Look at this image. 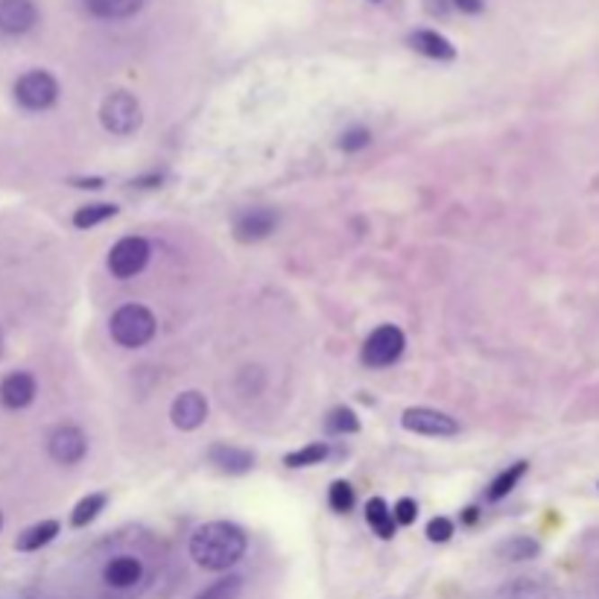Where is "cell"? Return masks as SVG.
<instances>
[{"label": "cell", "instance_id": "cell-1", "mask_svg": "<svg viewBox=\"0 0 599 599\" xmlns=\"http://www.w3.org/2000/svg\"><path fill=\"white\" fill-rule=\"evenodd\" d=\"M246 547H249V538L240 530L237 523L228 521H210L202 523L199 530L191 535V559L196 561L202 570H228L246 556Z\"/></svg>", "mask_w": 599, "mask_h": 599}, {"label": "cell", "instance_id": "cell-2", "mask_svg": "<svg viewBox=\"0 0 599 599\" xmlns=\"http://www.w3.org/2000/svg\"><path fill=\"white\" fill-rule=\"evenodd\" d=\"M112 339L123 348H144L156 336V316L144 304H123L112 313Z\"/></svg>", "mask_w": 599, "mask_h": 599}, {"label": "cell", "instance_id": "cell-3", "mask_svg": "<svg viewBox=\"0 0 599 599\" xmlns=\"http://www.w3.org/2000/svg\"><path fill=\"white\" fill-rule=\"evenodd\" d=\"M100 123L105 132H112L117 138L135 135L140 123H144V112H140V103L135 94L112 91L100 105Z\"/></svg>", "mask_w": 599, "mask_h": 599}, {"label": "cell", "instance_id": "cell-4", "mask_svg": "<svg viewBox=\"0 0 599 599\" xmlns=\"http://www.w3.org/2000/svg\"><path fill=\"white\" fill-rule=\"evenodd\" d=\"M15 100L27 112H47L58 100V82L47 70H27L15 82Z\"/></svg>", "mask_w": 599, "mask_h": 599}, {"label": "cell", "instance_id": "cell-5", "mask_svg": "<svg viewBox=\"0 0 599 599\" xmlns=\"http://www.w3.org/2000/svg\"><path fill=\"white\" fill-rule=\"evenodd\" d=\"M404 331L395 325H380L369 334V339L362 343V362L371 369H386L404 354Z\"/></svg>", "mask_w": 599, "mask_h": 599}, {"label": "cell", "instance_id": "cell-6", "mask_svg": "<svg viewBox=\"0 0 599 599\" xmlns=\"http://www.w3.org/2000/svg\"><path fill=\"white\" fill-rule=\"evenodd\" d=\"M149 243L144 237H135V234H129V237H121L109 252V273L114 278H135L138 273H144V266L149 264Z\"/></svg>", "mask_w": 599, "mask_h": 599}, {"label": "cell", "instance_id": "cell-7", "mask_svg": "<svg viewBox=\"0 0 599 599\" xmlns=\"http://www.w3.org/2000/svg\"><path fill=\"white\" fill-rule=\"evenodd\" d=\"M278 210L269 205H255V208H243L234 214V237L240 243H257L266 240L269 234L278 228Z\"/></svg>", "mask_w": 599, "mask_h": 599}, {"label": "cell", "instance_id": "cell-8", "mask_svg": "<svg viewBox=\"0 0 599 599\" xmlns=\"http://www.w3.org/2000/svg\"><path fill=\"white\" fill-rule=\"evenodd\" d=\"M401 425L409 433H418V436H436V439H448V436H456V433H460L456 418L439 413V409H430V407L407 409V413L401 416Z\"/></svg>", "mask_w": 599, "mask_h": 599}, {"label": "cell", "instance_id": "cell-9", "mask_svg": "<svg viewBox=\"0 0 599 599\" xmlns=\"http://www.w3.org/2000/svg\"><path fill=\"white\" fill-rule=\"evenodd\" d=\"M47 453L53 456L58 465H76L85 460L88 439L76 425H58L50 439H47Z\"/></svg>", "mask_w": 599, "mask_h": 599}, {"label": "cell", "instance_id": "cell-10", "mask_svg": "<svg viewBox=\"0 0 599 599\" xmlns=\"http://www.w3.org/2000/svg\"><path fill=\"white\" fill-rule=\"evenodd\" d=\"M208 418V398L202 392H182L170 407V421L179 430H199Z\"/></svg>", "mask_w": 599, "mask_h": 599}, {"label": "cell", "instance_id": "cell-11", "mask_svg": "<svg viewBox=\"0 0 599 599\" xmlns=\"http://www.w3.org/2000/svg\"><path fill=\"white\" fill-rule=\"evenodd\" d=\"M39 21V6L32 0H0V32L23 35Z\"/></svg>", "mask_w": 599, "mask_h": 599}, {"label": "cell", "instance_id": "cell-12", "mask_svg": "<svg viewBox=\"0 0 599 599\" xmlns=\"http://www.w3.org/2000/svg\"><path fill=\"white\" fill-rule=\"evenodd\" d=\"M208 462L217 468L219 474H231V477H240V474H249L255 468V453L246 451V448H234V444H210L208 448Z\"/></svg>", "mask_w": 599, "mask_h": 599}, {"label": "cell", "instance_id": "cell-13", "mask_svg": "<svg viewBox=\"0 0 599 599\" xmlns=\"http://www.w3.org/2000/svg\"><path fill=\"white\" fill-rule=\"evenodd\" d=\"M35 392H39V383L30 371H12L0 383V404L6 409H23L35 401Z\"/></svg>", "mask_w": 599, "mask_h": 599}, {"label": "cell", "instance_id": "cell-14", "mask_svg": "<svg viewBox=\"0 0 599 599\" xmlns=\"http://www.w3.org/2000/svg\"><path fill=\"white\" fill-rule=\"evenodd\" d=\"M409 47L427 58H439V62H451V58L456 56V47L444 39V35L433 32V30H416L413 35H409Z\"/></svg>", "mask_w": 599, "mask_h": 599}, {"label": "cell", "instance_id": "cell-15", "mask_svg": "<svg viewBox=\"0 0 599 599\" xmlns=\"http://www.w3.org/2000/svg\"><path fill=\"white\" fill-rule=\"evenodd\" d=\"M103 577L112 588H132V585L140 582V577H144V565H140L135 556H117L105 565Z\"/></svg>", "mask_w": 599, "mask_h": 599}, {"label": "cell", "instance_id": "cell-16", "mask_svg": "<svg viewBox=\"0 0 599 599\" xmlns=\"http://www.w3.org/2000/svg\"><path fill=\"white\" fill-rule=\"evenodd\" d=\"M82 4H85V9L94 18L123 21V18L138 15V12L147 6V0H82Z\"/></svg>", "mask_w": 599, "mask_h": 599}, {"label": "cell", "instance_id": "cell-17", "mask_svg": "<svg viewBox=\"0 0 599 599\" xmlns=\"http://www.w3.org/2000/svg\"><path fill=\"white\" fill-rule=\"evenodd\" d=\"M58 521H41V523H32L30 530H23L21 535H18V541H15V550H21V553H35V550H41V547H47L53 541V538L58 535Z\"/></svg>", "mask_w": 599, "mask_h": 599}, {"label": "cell", "instance_id": "cell-18", "mask_svg": "<svg viewBox=\"0 0 599 599\" xmlns=\"http://www.w3.org/2000/svg\"><path fill=\"white\" fill-rule=\"evenodd\" d=\"M366 521H369L371 530L378 532V538H383V541H389V538H395L398 523H395L392 509L386 506V500H383V497H371V500L366 503Z\"/></svg>", "mask_w": 599, "mask_h": 599}, {"label": "cell", "instance_id": "cell-19", "mask_svg": "<svg viewBox=\"0 0 599 599\" xmlns=\"http://www.w3.org/2000/svg\"><path fill=\"white\" fill-rule=\"evenodd\" d=\"M112 217H117V205H112V202L82 205V208H76V214H74V226L82 228V231H88V228L100 226V222L112 219Z\"/></svg>", "mask_w": 599, "mask_h": 599}, {"label": "cell", "instance_id": "cell-20", "mask_svg": "<svg viewBox=\"0 0 599 599\" xmlns=\"http://www.w3.org/2000/svg\"><path fill=\"white\" fill-rule=\"evenodd\" d=\"M105 503H109V497H105L103 491H94V495L82 497V500L76 503V509L70 512V526H76V530H82V526H88V523L105 509Z\"/></svg>", "mask_w": 599, "mask_h": 599}, {"label": "cell", "instance_id": "cell-21", "mask_svg": "<svg viewBox=\"0 0 599 599\" xmlns=\"http://www.w3.org/2000/svg\"><path fill=\"white\" fill-rule=\"evenodd\" d=\"M526 462H514V465H509L506 471H500L495 479H491V486H488V500H503L509 495V491L518 486V479L526 474Z\"/></svg>", "mask_w": 599, "mask_h": 599}, {"label": "cell", "instance_id": "cell-22", "mask_svg": "<svg viewBox=\"0 0 599 599\" xmlns=\"http://www.w3.org/2000/svg\"><path fill=\"white\" fill-rule=\"evenodd\" d=\"M325 427H327V433H334V436H348V433L360 430V418L351 407H336L327 413Z\"/></svg>", "mask_w": 599, "mask_h": 599}, {"label": "cell", "instance_id": "cell-23", "mask_svg": "<svg viewBox=\"0 0 599 599\" xmlns=\"http://www.w3.org/2000/svg\"><path fill=\"white\" fill-rule=\"evenodd\" d=\"M327 453H331V451H327V444H325V442H313V444H308V448L287 453V456H284V465H290V468L322 465V462L327 460Z\"/></svg>", "mask_w": 599, "mask_h": 599}, {"label": "cell", "instance_id": "cell-24", "mask_svg": "<svg viewBox=\"0 0 599 599\" xmlns=\"http://www.w3.org/2000/svg\"><path fill=\"white\" fill-rule=\"evenodd\" d=\"M500 553L506 556L509 561H526V559H535L538 553H541V544H538L535 538L518 535V538H512V541L503 544Z\"/></svg>", "mask_w": 599, "mask_h": 599}, {"label": "cell", "instance_id": "cell-25", "mask_svg": "<svg viewBox=\"0 0 599 599\" xmlns=\"http://www.w3.org/2000/svg\"><path fill=\"white\" fill-rule=\"evenodd\" d=\"M354 488H351V483H345V479H336V483L327 488V506H331L336 514H348L351 509H354Z\"/></svg>", "mask_w": 599, "mask_h": 599}, {"label": "cell", "instance_id": "cell-26", "mask_svg": "<svg viewBox=\"0 0 599 599\" xmlns=\"http://www.w3.org/2000/svg\"><path fill=\"white\" fill-rule=\"evenodd\" d=\"M240 588H243L240 577H226V579H219L214 585H208V588L199 594L196 599H234V596L240 594Z\"/></svg>", "mask_w": 599, "mask_h": 599}, {"label": "cell", "instance_id": "cell-27", "mask_svg": "<svg viewBox=\"0 0 599 599\" xmlns=\"http://www.w3.org/2000/svg\"><path fill=\"white\" fill-rule=\"evenodd\" d=\"M369 144H371V132L369 129H362V126H351L339 135V149L343 152H360V149H366Z\"/></svg>", "mask_w": 599, "mask_h": 599}, {"label": "cell", "instance_id": "cell-28", "mask_svg": "<svg viewBox=\"0 0 599 599\" xmlns=\"http://www.w3.org/2000/svg\"><path fill=\"white\" fill-rule=\"evenodd\" d=\"M392 518H395V523L398 526H409V523H416V518H418V503L413 500V497H401L392 506Z\"/></svg>", "mask_w": 599, "mask_h": 599}, {"label": "cell", "instance_id": "cell-29", "mask_svg": "<svg viewBox=\"0 0 599 599\" xmlns=\"http://www.w3.org/2000/svg\"><path fill=\"white\" fill-rule=\"evenodd\" d=\"M427 538H430L433 544L451 541V538H453V521H448V518H433V521L427 523Z\"/></svg>", "mask_w": 599, "mask_h": 599}, {"label": "cell", "instance_id": "cell-30", "mask_svg": "<svg viewBox=\"0 0 599 599\" xmlns=\"http://www.w3.org/2000/svg\"><path fill=\"white\" fill-rule=\"evenodd\" d=\"M76 187H91V191H100V187L105 184L103 179H74Z\"/></svg>", "mask_w": 599, "mask_h": 599}, {"label": "cell", "instance_id": "cell-31", "mask_svg": "<svg viewBox=\"0 0 599 599\" xmlns=\"http://www.w3.org/2000/svg\"><path fill=\"white\" fill-rule=\"evenodd\" d=\"M456 4H460L465 12H479V9H483V0H456Z\"/></svg>", "mask_w": 599, "mask_h": 599}, {"label": "cell", "instance_id": "cell-32", "mask_svg": "<svg viewBox=\"0 0 599 599\" xmlns=\"http://www.w3.org/2000/svg\"><path fill=\"white\" fill-rule=\"evenodd\" d=\"M477 521V509H465V523H474Z\"/></svg>", "mask_w": 599, "mask_h": 599}, {"label": "cell", "instance_id": "cell-33", "mask_svg": "<svg viewBox=\"0 0 599 599\" xmlns=\"http://www.w3.org/2000/svg\"><path fill=\"white\" fill-rule=\"evenodd\" d=\"M0 354H4V334H0Z\"/></svg>", "mask_w": 599, "mask_h": 599}, {"label": "cell", "instance_id": "cell-34", "mask_svg": "<svg viewBox=\"0 0 599 599\" xmlns=\"http://www.w3.org/2000/svg\"><path fill=\"white\" fill-rule=\"evenodd\" d=\"M0 530H4V512H0Z\"/></svg>", "mask_w": 599, "mask_h": 599}]
</instances>
